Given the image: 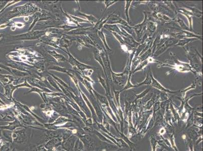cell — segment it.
<instances>
[{
  "label": "cell",
  "mask_w": 203,
  "mask_h": 151,
  "mask_svg": "<svg viewBox=\"0 0 203 151\" xmlns=\"http://www.w3.org/2000/svg\"><path fill=\"white\" fill-rule=\"evenodd\" d=\"M150 90V88H147L146 90H144L143 92L141 93V94H139L137 96V98H140V97H143Z\"/></svg>",
  "instance_id": "cell-14"
},
{
  "label": "cell",
  "mask_w": 203,
  "mask_h": 151,
  "mask_svg": "<svg viewBox=\"0 0 203 151\" xmlns=\"http://www.w3.org/2000/svg\"><path fill=\"white\" fill-rule=\"evenodd\" d=\"M112 33L113 34V35L114 36V37L117 39L118 41L120 42L121 46L125 44L124 42V40H123V37L121 35H120L119 34L115 33V32H112Z\"/></svg>",
  "instance_id": "cell-12"
},
{
  "label": "cell",
  "mask_w": 203,
  "mask_h": 151,
  "mask_svg": "<svg viewBox=\"0 0 203 151\" xmlns=\"http://www.w3.org/2000/svg\"><path fill=\"white\" fill-rule=\"evenodd\" d=\"M109 24H119L125 27H128L130 26L129 25L128 23H127V21L122 18L118 15L114 14V12L111 15V16L110 17V20H109Z\"/></svg>",
  "instance_id": "cell-6"
},
{
  "label": "cell",
  "mask_w": 203,
  "mask_h": 151,
  "mask_svg": "<svg viewBox=\"0 0 203 151\" xmlns=\"http://www.w3.org/2000/svg\"><path fill=\"white\" fill-rule=\"evenodd\" d=\"M150 76L152 79V83L151 86L152 87H154L155 88H156L158 90L164 92H168L170 93H176L179 92V91H172L171 90H168L167 89H166L165 87H163V86L160 83H159V82L157 80H156V79L155 78L154 76H153V73H152V71H150Z\"/></svg>",
  "instance_id": "cell-5"
},
{
  "label": "cell",
  "mask_w": 203,
  "mask_h": 151,
  "mask_svg": "<svg viewBox=\"0 0 203 151\" xmlns=\"http://www.w3.org/2000/svg\"><path fill=\"white\" fill-rule=\"evenodd\" d=\"M198 40V39H194V38H184V39H179L178 43L175 45L174 46H180V47H185V46L188 44L190 42L193 40Z\"/></svg>",
  "instance_id": "cell-9"
},
{
  "label": "cell",
  "mask_w": 203,
  "mask_h": 151,
  "mask_svg": "<svg viewBox=\"0 0 203 151\" xmlns=\"http://www.w3.org/2000/svg\"><path fill=\"white\" fill-rule=\"evenodd\" d=\"M178 40L179 39L172 38V37H170L167 39H166L161 46H160L159 47H158L157 49H156V51L151 57H157L160 56L168 49L176 45L178 43Z\"/></svg>",
  "instance_id": "cell-3"
},
{
  "label": "cell",
  "mask_w": 203,
  "mask_h": 151,
  "mask_svg": "<svg viewBox=\"0 0 203 151\" xmlns=\"http://www.w3.org/2000/svg\"><path fill=\"white\" fill-rule=\"evenodd\" d=\"M186 56L190 61L189 64L192 70L196 73H202V57L194 47H183Z\"/></svg>",
  "instance_id": "cell-1"
},
{
  "label": "cell",
  "mask_w": 203,
  "mask_h": 151,
  "mask_svg": "<svg viewBox=\"0 0 203 151\" xmlns=\"http://www.w3.org/2000/svg\"><path fill=\"white\" fill-rule=\"evenodd\" d=\"M122 36L123 37L125 43L128 46H130V47L137 48L140 45V43L136 41L134 39V37H132V35H130V34H128L126 36Z\"/></svg>",
  "instance_id": "cell-8"
},
{
  "label": "cell",
  "mask_w": 203,
  "mask_h": 151,
  "mask_svg": "<svg viewBox=\"0 0 203 151\" xmlns=\"http://www.w3.org/2000/svg\"><path fill=\"white\" fill-rule=\"evenodd\" d=\"M170 55L171 56V58L172 59V61H167L168 63H163L159 62V64L161 67L164 66H167L171 68L174 70H176L177 71L179 72H182V73H185V72H191L193 73V74H196V72L193 71L192 70V68L190 67L189 64L187 63H183L179 61L178 57H176V54L173 53H170Z\"/></svg>",
  "instance_id": "cell-2"
},
{
  "label": "cell",
  "mask_w": 203,
  "mask_h": 151,
  "mask_svg": "<svg viewBox=\"0 0 203 151\" xmlns=\"http://www.w3.org/2000/svg\"><path fill=\"white\" fill-rule=\"evenodd\" d=\"M151 71V68L150 67H149L147 70V76H146V79L144 81L142 82V83H139V84L136 85V87H140L141 85H151V83H152V79L151 78L150 76V71Z\"/></svg>",
  "instance_id": "cell-10"
},
{
  "label": "cell",
  "mask_w": 203,
  "mask_h": 151,
  "mask_svg": "<svg viewBox=\"0 0 203 151\" xmlns=\"http://www.w3.org/2000/svg\"><path fill=\"white\" fill-rule=\"evenodd\" d=\"M144 18L143 22L142 23L136 25L132 28L135 31V33L137 35V39L139 40H141L142 39V34L144 32H146V28H147V22L149 21L148 18V13L144 12Z\"/></svg>",
  "instance_id": "cell-4"
},
{
  "label": "cell",
  "mask_w": 203,
  "mask_h": 151,
  "mask_svg": "<svg viewBox=\"0 0 203 151\" xmlns=\"http://www.w3.org/2000/svg\"><path fill=\"white\" fill-rule=\"evenodd\" d=\"M105 2L106 3V9H107L109 7H110V6H111L112 5L114 4L115 3L118 2V1H106Z\"/></svg>",
  "instance_id": "cell-13"
},
{
  "label": "cell",
  "mask_w": 203,
  "mask_h": 151,
  "mask_svg": "<svg viewBox=\"0 0 203 151\" xmlns=\"http://www.w3.org/2000/svg\"><path fill=\"white\" fill-rule=\"evenodd\" d=\"M157 27V23L151 20L148 21L146 31V33L147 34L148 37H153L154 36Z\"/></svg>",
  "instance_id": "cell-7"
},
{
  "label": "cell",
  "mask_w": 203,
  "mask_h": 151,
  "mask_svg": "<svg viewBox=\"0 0 203 151\" xmlns=\"http://www.w3.org/2000/svg\"><path fill=\"white\" fill-rule=\"evenodd\" d=\"M132 1H125V14L126 16L127 22L129 23V9L132 4Z\"/></svg>",
  "instance_id": "cell-11"
}]
</instances>
